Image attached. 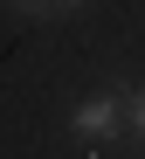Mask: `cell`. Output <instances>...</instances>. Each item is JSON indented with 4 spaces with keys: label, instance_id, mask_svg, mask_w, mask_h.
<instances>
[{
    "label": "cell",
    "instance_id": "obj_1",
    "mask_svg": "<svg viewBox=\"0 0 145 159\" xmlns=\"http://www.w3.org/2000/svg\"><path fill=\"white\" fill-rule=\"evenodd\" d=\"M118 118H125V90L83 97V104H76V139H83V145H104L111 131H118Z\"/></svg>",
    "mask_w": 145,
    "mask_h": 159
},
{
    "label": "cell",
    "instance_id": "obj_2",
    "mask_svg": "<svg viewBox=\"0 0 145 159\" xmlns=\"http://www.w3.org/2000/svg\"><path fill=\"white\" fill-rule=\"evenodd\" d=\"M125 118H131V131L145 139V90H125Z\"/></svg>",
    "mask_w": 145,
    "mask_h": 159
},
{
    "label": "cell",
    "instance_id": "obj_3",
    "mask_svg": "<svg viewBox=\"0 0 145 159\" xmlns=\"http://www.w3.org/2000/svg\"><path fill=\"white\" fill-rule=\"evenodd\" d=\"M14 7H35V14H42V7H55V0H14Z\"/></svg>",
    "mask_w": 145,
    "mask_h": 159
}]
</instances>
